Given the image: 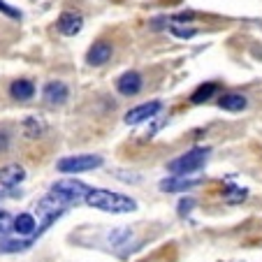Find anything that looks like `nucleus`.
<instances>
[{
  "mask_svg": "<svg viewBox=\"0 0 262 262\" xmlns=\"http://www.w3.org/2000/svg\"><path fill=\"white\" fill-rule=\"evenodd\" d=\"M89 186L84 181H77V179H63V181H56L49 190V198L54 200L58 207H68V204L81 202V200L89 195Z\"/></svg>",
  "mask_w": 262,
  "mask_h": 262,
  "instance_id": "2",
  "label": "nucleus"
},
{
  "mask_svg": "<svg viewBox=\"0 0 262 262\" xmlns=\"http://www.w3.org/2000/svg\"><path fill=\"white\" fill-rule=\"evenodd\" d=\"M207 158H209V148L207 146H195V148H190L188 154H183V156H179V158L169 160L167 169L174 174V177H188V174L198 172V169L207 163Z\"/></svg>",
  "mask_w": 262,
  "mask_h": 262,
  "instance_id": "3",
  "label": "nucleus"
},
{
  "mask_svg": "<svg viewBox=\"0 0 262 262\" xmlns=\"http://www.w3.org/2000/svg\"><path fill=\"white\" fill-rule=\"evenodd\" d=\"M116 91L121 95H137L142 91V74L139 72H125L116 81Z\"/></svg>",
  "mask_w": 262,
  "mask_h": 262,
  "instance_id": "7",
  "label": "nucleus"
},
{
  "mask_svg": "<svg viewBox=\"0 0 262 262\" xmlns=\"http://www.w3.org/2000/svg\"><path fill=\"white\" fill-rule=\"evenodd\" d=\"M218 107L228 109V112H242V109H246V98L239 93H228L218 100Z\"/></svg>",
  "mask_w": 262,
  "mask_h": 262,
  "instance_id": "15",
  "label": "nucleus"
},
{
  "mask_svg": "<svg viewBox=\"0 0 262 262\" xmlns=\"http://www.w3.org/2000/svg\"><path fill=\"white\" fill-rule=\"evenodd\" d=\"M198 179H186V177H172V179H163L160 181V190L163 193H181V190H188L198 186Z\"/></svg>",
  "mask_w": 262,
  "mask_h": 262,
  "instance_id": "13",
  "label": "nucleus"
},
{
  "mask_svg": "<svg viewBox=\"0 0 262 262\" xmlns=\"http://www.w3.org/2000/svg\"><path fill=\"white\" fill-rule=\"evenodd\" d=\"M169 33H172L174 37H179V40H190V37H195V28H183V26H177V24L169 26Z\"/></svg>",
  "mask_w": 262,
  "mask_h": 262,
  "instance_id": "19",
  "label": "nucleus"
},
{
  "mask_svg": "<svg viewBox=\"0 0 262 262\" xmlns=\"http://www.w3.org/2000/svg\"><path fill=\"white\" fill-rule=\"evenodd\" d=\"M190 207H193V200H183V202L179 204V213H181V216H186V213L190 211Z\"/></svg>",
  "mask_w": 262,
  "mask_h": 262,
  "instance_id": "24",
  "label": "nucleus"
},
{
  "mask_svg": "<svg viewBox=\"0 0 262 262\" xmlns=\"http://www.w3.org/2000/svg\"><path fill=\"white\" fill-rule=\"evenodd\" d=\"M246 188H239V186H230L228 190H225V200H228L230 204H239L246 200Z\"/></svg>",
  "mask_w": 262,
  "mask_h": 262,
  "instance_id": "18",
  "label": "nucleus"
},
{
  "mask_svg": "<svg viewBox=\"0 0 262 262\" xmlns=\"http://www.w3.org/2000/svg\"><path fill=\"white\" fill-rule=\"evenodd\" d=\"M216 91H218V84H213V81H207V84H202L193 95H190V102H193V104H202V102H207V100L211 98V95L216 93Z\"/></svg>",
  "mask_w": 262,
  "mask_h": 262,
  "instance_id": "16",
  "label": "nucleus"
},
{
  "mask_svg": "<svg viewBox=\"0 0 262 262\" xmlns=\"http://www.w3.org/2000/svg\"><path fill=\"white\" fill-rule=\"evenodd\" d=\"M7 148H10V135L3 130V133H0V154H5Z\"/></svg>",
  "mask_w": 262,
  "mask_h": 262,
  "instance_id": "23",
  "label": "nucleus"
},
{
  "mask_svg": "<svg viewBox=\"0 0 262 262\" xmlns=\"http://www.w3.org/2000/svg\"><path fill=\"white\" fill-rule=\"evenodd\" d=\"M10 95L14 100H30L35 95V84L28 79H16L10 86Z\"/></svg>",
  "mask_w": 262,
  "mask_h": 262,
  "instance_id": "14",
  "label": "nucleus"
},
{
  "mask_svg": "<svg viewBox=\"0 0 262 262\" xmlns=\"http://www.w3.org/2000/svg\"><path fill=\"white\" fill-rule=\"evenodd\" d=\"M81 26H84V19H81L79 12H63V14L58 16V30L63 35H68V37L79 33Z\"/></svg>",
  "mask_w": 262,
  "mask_h": 262,
  "instance_id": "8",
  "label": "nucleus"
},
{
  "mask_svg": "<svg viewBox=\"0 0 262 262\" xmlns=\"http://www.w3.org/2000/svg\"><path fill=\"white\" fill-rule=\"evenodd\" d=\"M12 230H14L19 237H30L33 242L37 239V221H35L33 213H19V216L12 221Z\"/></svg>",
  "mask_w": 262,
  "mask_h": 262,
  "instance_id": "6",
  "label": "nucleus"
},
{
  "mask_svg": "<svg viewBox=\"0 0 262 262\" xmlns=\"http://www.w3.org/2000/svg\"><path fill=\"white\" fill-rule=\"evenodd\" d=\"M0 12H3V14H7L10 19H21V12L14 10V7H10L5 0H0Z\"/></svg>",
  "mask_w": 262,
  "mask_h": 262,
  "instance_id": "21",
  "label": "nucleus"
},
{
  "mask_svg": "<svg viewBox=\"0 0 262 262\" xmlns=\"http://www.w3.org/2000/svg\"><path fill=\"white\" fill-rule=\"evenodd\" d=\"M109 58H112V45L104 42V40L95 42V45L89 49V54H86L89 65H95V68H98V65H104Z\"/></svg>",
  "mask_w": 262,
  "mask_h": 262,
  "instance_id": "12",
  "label": "nucleus"
},
{
  "mask_svg": "<svg viewBox=\"0 0 262 262\" xmlns=\"http://www.w3.org/2000/svg\"><path fill=\"white\" fill-rule=\"evenodd\" d=\"M7 230H12V218L7 211H0V234H5Z\"/></svg>",
  "mask_w": 262,
  "mask_h": 262,
  "instance_id": "22",
  "label": "nucleus"
},
{
  "mask_svg": "<svg viewBox=\"0 0 262 262\" xmlns=\"http://www.w3.org/2000/svg\"><path fill=\"white\" fill-rule=\"evenodd\" d=\"M84 202L89 207L107 211V213H130L137 209V202L133 198L121 193H112V190H102V188H91L89 195L84 198Z\"/></svg>",
  "mask_w": 262,
  "mask_h": 262,
  "instance_id": "1",
  "label": "nucleus"
},
{
  "mask_svg": "<svg viewBox=\"0 0 262 262\" xmlns=\"http://www.w3.org/2000/svg\"><path fill=\"white\" fill-rule=\"evenodd\" d=\"M21 133L28 139H40L47 133V121L42 116H26L21 121Z\"/></svg>",
  "mask_w": 262,
  "mask_h": 262,
  "instance_id": "10",
  "label": "nucleus"
},
{
  "mask_svg": "<svg viewBox=\"0 0 262 262\" xmlns=\"http://www.w3.org/2000/svg\"><path fill=\"white\" fill-rule=\"evenodd\" d=\"M24 179H26V169L21 167V165L12 163V165L0 167V186H5V188H14Z\"/></svg>",
  "mask_w": 262,
  "mask_h": 262,
  "instance_id": "9",
  "label": "nucleus"
},
{
  "mask_svg": "<svg viewBox=\"0 0 262 262\" xmlns=\"http://www.w3.org/2000/svg\"><path fill=\"white\" fill-rule=\"evenodd\" d=\"M102 158L100 156H70V158H60L56 163V169L63 174H79V172H91V169L100 167Z\"/></svg>",
  "mask_w": 262,
  "mask_h": 262,
  "instance_id": "4",
  "label": "nucleus"
},
{
  "mask_svg": "<svg viewBox=\"0 0 262 262\" xmlns=\"http://www.w3.org/2000/svg\"><path fill=\"white\" fill-rule=\"evenodd\" d=\"M33 244V239H3L0 242V253H19Z\"/></svg>",
  "mask_w": 262,
  "mask_h": 262,
  "instance_id": "17",
  "label": "nucleus"
},
{
  "mask_svg": "<svg viewBox=\"0 0 262 262\" xmlns=\"http://www.w3.org/2000/svg\"><path fill=\"white\" fill-rule=\"evenodd\" d=\"M68 98H70V91L63 81H49V84L45 86V102L47 104H54L56 107V104H63Z\"/></svg>",
  "mask_w": 262,
  "mask_h": 262,
  "instance_id": "11",
  "label": "nucleus"
},
{
  "mask_svg": "<svg viewBox=\"0 0 262 262\" xmlns=\"http://www.w3.org/2000/svg\"><path fill=\"white\" fill-rule=\"evenodd\" d=\"M130 237H133V232H130V230H119V232L109 234V242L114 244V246H119L121 242H125V239H130Z\"/></svg>",
  "mask_w": 262,
  "mask_h": 262,
  "instance_id": "20",
  "label": "nucleus"
},
{
  "mask_svg": "<svg viewBox=\"0 0 262 262\" xmlns=\"http://www.w3.org/2000/svg\"><path fill=\"white\" fill-rule=\"evenodd\" d=\"M160 109H163V102H160V100H151V102H144V104H139V107H133L128 114H125V123L139 125V123H144V121L154 119Z\"/></svg>",
  "mask_w": 262,
  "mask_h": 262,
  "instance_id": "5",
  "label": "nucleus"
}]
</instances>
